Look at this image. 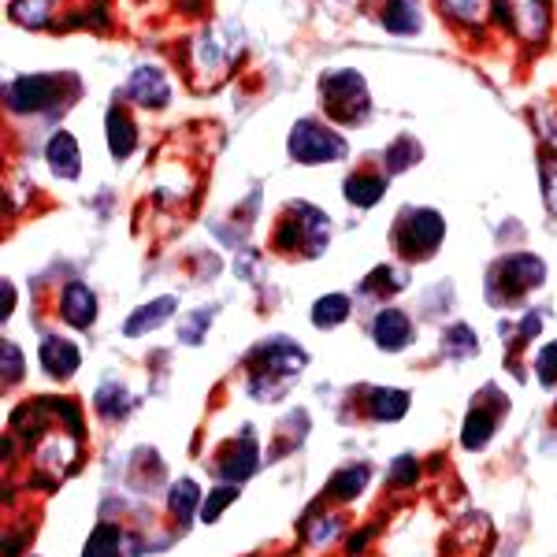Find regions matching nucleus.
I'll list each match as a JSON object with an SVG mask.
<instances>
[{
	"label": "nucleus",
	"instance_id": "1",
	"mask_svg": "<svg viewBox=\"0 0 557 557\" xmlns=\"http://www.w3.org/2000/svg\"><path fill=\"white\" fill-rule=\"evenodd\" d=\"M309 354L301 346H294L286 335H275L272 343L257 346L249 354V394L257 401H275L294 386V380L305 372Z\"/></svg>",
	"mask_w": 557,
	"mask_h": 557
},
{
	"label": "nucleus",
	"instance_id": "2",
	"mask_svg": "<svg viewBox=\"0 0 557 557\" xmlns=\"http://www.w3.org/2000/svg\"><path fill=\"white\" fill-rule=\"evenodd\" d=\"M546 283V264L535 253H509L491 268L487 275V298L494 305H513L524 294L539 290Z\"/></svg>",
	"mask_w": 557,
	"mask_h": 557
},
{
	"label": "nucleus",
	"instance_id": "3",
	"mask_svg": "<svg viewBox=\"0 0 557 557\" xmlns=\"http://www.w3.org/2000/svg\"><path fill=\"white\" fill-rule=\"evenodd\" d=\"M320 97H323V112L335 123H361L368 120V112H372L364 78L349 67L327 71V75L320 78Z\"/></svg>",
	"mask_w": 557,
	"mask_h": 557
},
{
	"label": "nucleus",
	"instance_id": "4",
	"mask_svg": "<svg viewBox=\"0 0 557 557\" xmlns=\"http://www.w3.org/2000/svg\"><path fill=\"white\" fill-rule=\"evenodd\" d=\"M394 249L409 260H428L446 238V220L435 209H401L394 223Z\"/></svg>",
	"mask_w": 557,
	"mask_h": 557
},
{
	"label": "nucleus",
	"instance_id": "5",
	"mask_svg": "<svg viewBox=\"0 0 557 557\" xmlns=\"http://www.w3.org/2000/svg\"><path fill=\"white\" fill-rule=\"evenodd\" d=\"M331 242V220L312 205H294L283 215V227H278V246L283 249H305V257H320Z\"/></svg>",
	"mask_w": 557,
	"mask_h": 557
},
{
	"label": "nucleus",
	"instance_id": "6",
	"mask_svg": "<svg viewBox=\"0 0 557 557\" xmlns=\"http://www.w3.org/2000/svg\"><path fill=\"white\" fill-rule=\"evenodd\" d=\"M286 149H290V157L298 160V164H331V160L346 157V138L320 127V123H312V120H301V123H294Z\"/></svg>",
	"mask_w": 557,
	"mask_h": 557
},
{
	"label": "nucleus",
	"instance_id": "7",
	"mask_svg": "<svg viewBox=\"0 0 557 557\" xmlns=\"http://www.w3.org/2000/svg\"><path fill=\"white\" fill-rule=\"evenodd\" d=\"M242 45H246V34L238 30V23L209 26V30L194 41V64L201 71H227L238 60Z\"/></svg>",
	"mask_w": 557,
	"mask_h": 557
},
{
	"label": "nucleus",
	"instance_id": "8",
	"mask_svg": "<svg viewBox=\"0 0 557 557\" xmlns=\"http://www.w3.org/2000/svg\"><path fill=\"white\" fill-rule=\"evenodd\" d=\"M475 398H480V394H475ZM506 409H509V398H502L498 386H487V391H483V398L472 406L469 420H465V431H461L465 450H483V446L491 443L494 428H498V420H502V412H506Z\"/></svg>",
	"mask_w": 557,
	"mask_h": 557
},
{
	"label": "nucleus",
	"instance_id": "9",
	"mask_svg": "<svg viewBox=\"0 0 557 557\" xmlns=\"http://www.w3.org/2000/svg\"><path fill=\"white\" fill-rule=\"evenodd\" d=\"M60 89H64V75H26L8 83V104L15 112H49L60 104Z\"/></svg>",
	"mask_w": 557,
	"mask_h": 557
},
{
	"label": "nucleus",
	"instance_id": "10",
	"mask_svg": "<svg viewBox=\"0 0 557 557\" xmlns=\"http://www.w3.org/2000/svg\"><path fill=\"white\" fill-rule=\"evenodd\" d=\"M506 23H513L520 41L543 45L550 34V0H502Z\"/></svg>",
	"mask_w": 557,
	"mask_h": 557
},
{
	"label": "nucleus",
	"instance_id": "11",
	"mask_svg": "<svg viewBox=\"0 0 557 557\" xmlns=\"http://www.w3.org/2000/svg\"><path fill=\"white\" fill-rule=\"evenodd\" d=\"M257 438H253V431H242V435L235 438V443H227L220 450V461H215V472L223 475L227 483H242V480H249V475L257 472Z\"/></svg>",
	"mask_w": 557,
	"mask_h": 557
},
{
	"label": "nucleus",
	"instance_id": "12",
	"mask_svg": "<svg viewBox=\"0 0 557 557\" xmlns=\"http://www.w3.org/2000/svg\"><path fill=\"white\" fill-rule=\"evenodd\" d=\"M127 97H134L138 104L146 108H164L168 101H172V86H168L164 71L160 67H134V75L127 78Z\"/></svg>",
	"mask_w": 557,
	"mask_h": 557
},
{
	"label": "nucleus",
	"instance_id": "13",
	"mask_svg": "<svg viewBox=\"0 0 557 557\" xmlns=\"http://www.w3.org/2000/svg\"><path fill=\"white\" fill-rule=\"evenodd\" d=\"M372 338L383 354H398L412 343V320L401 309H383L372 323Z\"/></svg>",
	"mask_w": 557,
	"mask_h": 557
},
{
	"label": "nucleus",
	"instance_id": "14",
	"mask_svg": "<svg viewBox=\"0 0 557 557\" xmlns=\"http://www.w3.org/2000/svg\"><path fill=\"white\" fill-rule=\"evenodd\" d=\"M45 160H49L52 175L57 178H78V172H83V157H78V141L71 138L67 131L52 134L49 146H45Z\"/></svg>",
	"mask_w": 557,
	"mask_h": 557
},
{
	"label": "nucleus",
	"instance_id": "15",
	"mask_svg": "<svg viewBox=\"0 0 557 557\" xmlns=\"http://www.w3.org/2000/svg\"><path fill=\"white\" fill-rule=\"evenodd\" d=\"M38 357H41V368L52 375V380H71L75 375V368H78V346L75 343H67V338H45L41 349H38Z\"/></svg>",
	"mask_w": 557,
	"mask_h": 557
},
{
	"label": "nucleus",
	"instance_id": "16",
	"mask_svg": "<svg viewBox=\"0 0 557 557\" xmlns=\"http://www.w3.org/2000/svg\"><path fill=\"white\" fill-rule=\"evenodd\" d=\"M60 317H64L71 327H89V323L97 320V298H94V290H89L86 283H67V290H64V298H60Z\"/></svg>",
	"mask_w": 557,
	"mask_h": 557
},
{
	"label": "nucleus",
	"instance_id": "17",
	"mask_svg": "<svg viewBox=\"0 0 557 557\" xmlns=\"http://www.w3.org/2000/svg\"><path fill=\"white\" fill-rule=\"evenodd\" d=\"M172 317H175V298H157V301H149V305H141V309L131 312L127 323H123V335L127 338L149 335V331L164 327Z\"/></svg>",
	"mask_w": 557,
	"mask_h": 557
},
{
	"label": "nucleus",
	"instance_id": "18",
	"mask_svg": "<svg viewBox=\"0 0 557 557\" xmlns=\"http://www.w3.org/2000/svg\"><path fill=\"white\" fill-rule=\"evenodd\" d=\"M134 146H138V131H134V120L127 112H123L120 104L108 108V149H112V157H131Z\"/></svg>",
	"mask_w": 557,
	"mask_h": 557
},
{
	"label": "nucleus",
	"instance_id": "19",
	"mask_svg": "<svg viewBox=\"0 0 557 557\" xmlns=\"http://www.w3.org/2000/svg\"><path fill=\"white\" fill-rule=\"evenodd\" d=\"M383 26L391 34H417L420 26H424V12H420V0H386Z\"/></svg>",
	"mask_w": 557,
	"mask_h": 557
},
{
	"label": "nucleus",
	"instance_id": "20",
	"mask_svg": "<svg viewBox=\"0 0 557 557\" xmlns=\"http://www.w3.org/2000/svg\"><path fill=\"white\" fill-rule=\"evenodd\" d=\"M368 412L375 420H401L409 412V394L406 391H391V386H375L372 398H368Z\"/></svg>",
	"mask_w": 557,
	"mask_h": 557
},
{
	"label": "nucleus",
	"instance_id": "21",
	"mask_svg": "<svg viewBox=\"0 0 557 557\" xmlns=\"http://www.w3.org/2000/svg\"><path fill=\"white\" fill-rule=\"evenodd\" d=\"M383 190H386V178L383 175L361 172V175H349L346 178V201L349 205H361V209H372V205L383 197Z\"/></svg>",
	"mask_w": 557,
	"mask_h": 557
},
{
	"label": "nucleus",
	"instance_id": "22",
	"mask_svg": "<svg viewBox=\"0 0 557 557\" xmlns=\"http://www.w3.org/2000/svg\"><path fill=\"white\" fill-rule=\"evenodd\" d=\"M368 475H372V472H368V465H349V469L331 475L327 494H331V498H338V502H354L357 494L364 491Z\"/></svg>",
	"mask_w": 557,
	"mask_h": 557
},
{
	"label": "nucleus",
	"instance_id": "23",
	"mask_svg": "<svg viewBox=\"0 0 557 557\" xmlns=\"http://www.w3.org/2000/svg\"><path fill=\"white\" fill-rule=\"evenodd\" d=\"M349 320V298L346 294H327V298L317 301V309H312V323H317L320 331H331L338 327V323Z\"/></svg>",
	"mask_w": 557,
	"mask_h": 557
},
{
	"label": "nucleus",
	"instance_id": "24",
	"mask_svg": "<svg viewBox=\"0 0 557 557\" xmlns=\"http://www.w3.org/2000/svg\"><path fill=\"white\" fill-rule=\"evenodd\" d=\"M424 157V149H420V141L417 138H409V134H401L398 141H394L391 149H386V172L391 175H401V172H409L417 160Z\"/></svg>",
	"mask_w": 557,
	"mask_h": 557
},
{
	"label": "nucleus",
	"instance_id": "25",
	"mask_svg": "<svg viewBox=\"0 0 557 557\" xmlns=\"http://www.w3.org/2000/svg\"><path fill=\"white\" fill-rule=\"evenodd\" d=\"M120 546H123L120 528H115V524H97L94 535H89L83 557H123Z\"/></svg>",
	"mask_w": 557,
	"mask_h": 557
},
{
	"label": "nucleus",
	"instance_id": "26",
	"mask_svg": "<svg viewBox=\"0 0 557 557\" xmlns=\"http://www.w3.org/2000/svg\"><path fill=\"white\" fill-rule=\"evenodd\" d=\"M197 502H201V491H197L194 480H178L172 487V494H168V509H172V517H178L183 524L194 517Z\"/></svg>",
	"mask_w": 557,
	"mask_h": 557
},
{
	"label": "nucleus",
	"instance_id": "27",
	"mask_svg": "<svg viewBox=\"0 0 557 557\" xmlns=\"http://www.w3.org/2000/svg\"><path fill=\"white\" fill-rule=\"evenodd\" d=\"M475 349H480V338H475V331L469 323H454V327H446L443 335V354L446 357H472Z\"/></svg>",
	"mask_w": 557,
	"mask_h": 557
},
{
	"label": "nucleus",
	"instance_id": "28",
	"mask_svg": "<svg viewBox=\"0 0 557 557\" xmlns=\"http://www.w3.org/2000/svg\"><path fill=\"white\" fill-rule=\"evenodd\" d=\"M212 320H215V305H201V309L190 312V317H183V323H178V338H183L186 346H201Z\"/></svg>",
	"mask_w": 557,
	"mask_h": 557
},
{
	"label": "nucleus",
	"instance_id": "29",
	"mask_svg": "<svg viewBox=\"0 0 557 557\" xmlns=\"http://www.w3.org/2000/svg\"><path fill=\"white\" fill-rule=\"evenodd\" d=\"M127 398H131V394L123 391L120 383H104L101 391H97L94 401H97V409H101L108 420H123L131 412V401Z\"/></svg>",
	"mask_w": 557,
	"mask_h": 557
},
{
	"label": "nucleus",
	"instance_id": "30",
	"mask_svg": "<svg viewBox=\"0 0 557 557\" xmlns=\"http://www.w3.org/2000/svg\"><path fill=\"white\" fill-rule=\"evenodd\" d=\"M278 428H283V443L275 446V457L286 454V450H294V446H301V438L309 435V412H301V409L290 412V417H286Z\"/></svg>",
	"mask_w": 557,
	"mask_h": 557
},
{
	"label": "nucleus",
	"instance_id": "31",
	"mask_svg": "<svg viewBox=\"0 0 557 557\" xmlns=\"http://www.w3.org/2000/svg\"><path fill=\"white\" fill-rule=\"evenodd\" d=\"M52 12V0H15L12 4V20L23 26H45Z\"/></svg>",
	"mask_w": 557,
	"mask_h": 557
},
{
	"label": "nucleus",
	"instance_id": "32",
	"mask_svg": "<svg viewBox=\"0 0 557 557\" xmlns=\"http://www.w3.org/2000/svg\"><path fill=\"white\" fill-rule=\"evenodd\" d=\"M446 15H454V20L461 23H483L491 12V0H443Z\"/></svg>",
	"mask_w": 557,
	"mask_h": 557
},
{
	"label": "nucleus",
	"instance_id": "33",
	"mask_svg": "<svg viewBox=\"0 0 557 557\" xmlns=\"http://www.w3.org/2000/svg\"><path fill=\"white\" fill-rule=\"evenodd\" d=\"M409 278L398 268H375L372 275L364 278V294H383V290H401Z\"/></svg>",
	"mask_w": 557,
	"mask_h": 557
},
{
	"label": "nucleus",
	"instance_id": "34",
	"mask_svg": "<svg viewBox=\"0 0 557 557\" xmlns=\"http://www.w3.org/2000/svg\"><path fill=\"white\" fill-rule=\"evenodd\" d=\"M242 494V487H215L212 494H209V502H205V509H201V520L205 524H212V520H220L223 517V509L231 506Z\"/></svg>",
	"mask_w": 557,
	"mask_h": 557
},
{
	"label": "nucleus",
	"instance_id": "35",
	"mask_svg": "<svg viewBox=\"0 0 557 557\" xmlns=\"http://www.w3.org/2000/svg\"><path fill=\"white\" fill-rule=\"evenodd\" d=\"M535 375H539V383H543V386H554V383H557V343L539 349Z\"/></svg>",
	"mask_w": 557,
	"mask_h": 557
},
{
	"label": "nucleus",
	"instance_id": "36",
	"mask_svg": "<svg viewBox=\"0 0 557 557\" xmlns=\"http://www.w3.org/2000/svg\"><path fill=\"white\" fill-rule=\"evenodd\" d=\"M543 197H546V209L557 215V160H543Z\"/></svg>",
	"mask_w": 557,
	"mask_h": 557
},
{
	"label": "nucleus",
	"instance_id": "37",
	"mask_svg": "<svg viewBox=\"0 0 557 557\" xmlns=\"http://www.w3.org/2000/svg\"><path fill=\"white\" fill-rule=\"evenodd\" d=\"M539 327H543V317H539V312H528V317L520 320V327L513 331V349L532 343V338L539 335Z\"/></svg>",
	"mask_w": 557,
	"mask_h": 557
},
{
	"label": "nucleus",
	"instance_id": "38",
	"mask_svg": "<svg viewBox=\"0 0 557 557\" xmlns=\"http://www.w3.org/2000/svg\"><path fill=\"white\" fill-rule=\"evenodd\" d=\"M4 368H8V375H4L8 383L23 380V354H20V346H15V343H4Z\"/></svg>",
	"mask_w": 557,
	"mask_h": 557
},
{
	"label": "nucleus",
	"instance_id": "39",
	"mask_svg": "<svg viewBox=\"0 0 557 557\" xmlns=\"http://www.w3.org/2000/svg\"><path fill=\"white\" fill-rule=\"evenodd\" d=\"M417 472H420V469H417V461H412L409 454H401V457H398V465H394V472H391V475H394V483H401V487H409V483L417 480Z\"/></svg>",
	"mask_w": 557,
	"mask_h": 557
},
{
	"label": "nucleus",
	"instance_id": "40",
	"mask_svg": "<svg viewBox=\"0 0 557 557\" xmlns=\"http://www.w3.org/2000/svg\"><path fill=\"white\" fill-rule=\"evenodd\" d=\"M535 123H539V138L550 141L557 149V115L554 112H535Z\"/></svg>",
	"mask_w": 557,
	"mask_h": 557
},
{
	"label": "nucleus",
	"instance_id": "41",
	"mask_svg": "<svg viewBox=\"0 0 557 557\" xmlns=\"http://www.w3.org/2000/svg\"><path fill=\"white\" fill-rule=\"evenodd\" d=\"M0 305H4V309H0V317H12V305H15V286L12 283H4L0 286Z\"/></svg>",
	"mask_w": 557,
	"mask_h": 557
}]
</instances>
